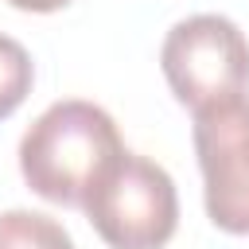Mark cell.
<instances>
[{
    "instance_id": "3957f363",
    "label": "cell",
    "mask_w": 249,
    "mask_h": 249,
    "mask_svg": "<svg viewBox=\"0 0 249 249\" xmlns=\"http://www.w3.org/2000/svg\"><path fill=\"white\" fill-rule=\"evenodd\" d=\"M82 210L109 249H163L179 230L175 179L140 152H124Z\"/></svg>"
},
{
    "instance_id": "52a82bcc",
    "label": "cell",
    "mask_w": 249,
    "mask_h": 249,
    "mask_svg": "<svg viewBox=\"0 0 249 249\" xmlns=\"http://www.w3.org/2000/svg\"><path fill=\"white\" fill-rule=\"evenodd\" d=\"M12 8H19V12H58V8H66L70 0H8Z\"/></svg>"
},
{
    "instance_id": "7a4b0ae2",
    "label": "cell",
    "mask_w": 249,
    "mask_h": 249,
    "mask_svg": "<svg viewBox=\"0 0 249 249\" xmlns=\"http://www.w3.org/2000/svg\"><path fill=\"white\" fill-rule=\"evenodd\" d=\"M160 70L183 109L214 113L249 93V39L226 16H187L163 35Z\"/></svg>"
},
{
    "instance_id": "5b68a950",
    "label": "cell",
    "mask_w": 249,
    "mask_h": 249,
    "mask_svg": "<svg viewBox=\"0 0 249 249\" xmlns=\"http://www.w3.org/2000/svg\"><path fill=\"white\" fill-rule=\"evenodd\" d=\"M0 249H74V237L51 214L0 210Z\"/></svg>"
},
{
    "instance_id": "277c9868",
    "label": "cell",
    "mask_w": 249,
    "mask_h": 249,
    "mask_svg": "<svg viewBox=\"0 0 249 249\" xmlns=\"http://www.w3.org/2000/svg\"><path fill=\"white\" fill-rule=\"evenodd\" d=\"M195 156L206 218L222 233L249 237V97L195 117Z\"/></svg>"
},
{
    "instance_id": "8992f818",
    "label": "cell",
    "mask_w": 249,
    "mask_h": 249,
    "mask_svg": "<svg viewBox=\"0 0 249 249\" xmlns=\"http://www.w3.org/2000/svg\"><path fill=\"white\" fill-rule=\"evenodd\" d=\"M31 86H35V62L27 47L0 31V121L12 117L27 101Z\"/></svg>"
},
{
    "instance_id": "6da1fadb",
    "label": "cell",
    "mask_w": 249,
    "mask_h": 249,
    "mask_svg": "<svg viewBox=\"0 0 249 249\" xmlns=\"http://www.w3.org/2000/svg\"><path fill=\"white\" fill-rule=\"evenodd\" d=\"M128 148L117 121L82 97L47 105L19 140L23 183L54 206H86Z\"/></svg>"
}]
</instances>
